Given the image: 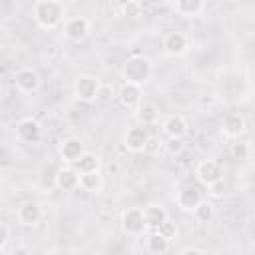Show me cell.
<instances>
[{"label":"cell","instance_id":"22","mask_svg":"<svg viewBox=\"0 0 255 255\" xmlns=\"http://www.w3.org/2000/svg\"><path fill=\"white\" fill-rule=\"evenodd\" d=\"M173 8L181 16H197L203 10V2L201 0H177Z\"/></svg>","mask_w":255,"mask_h":255},{"label":"cell","instance_id":"11","mask_svg":"<svg viewBox=\"0 0 255 255\" xmlns=\"http://www.w3.org/2000/svg\"><path fill=\"white\" fill-rule=\"evenodd\" d=\"M149 137L151 135L147 133V129L141 128V126H137V128H129L128 129V133L124 137V143H126V147L129 151H143L145 145H147V141H149Z\"/></svg>","mask_w":255,"mask_h":255},{"label":"cell","instance_id":"7","mask_svg":"<svg viewBox=\"0 0 255 255\" xmlns=\"http://www.w3.org/2000/svg\"><path fill=\"white\" fill-rule=\"evenodd\" d=\"M88 32H90V22L82 16H74V18L66 20V24H64V36L72 42L84 40L88 36Z\"/></svg>","mask_w":255,"mask_h":255},{"label":"cell","instance_id":"8","mask_svg":"<svg viewBox=\"0 0 255 255\" xmlns=\"http://www.w3.org/2000/svg\"><path fill=\"white\" fill-rule=\"evenodd\" d=\"M14 82H16V88L20 92H24V94H32V92H36L40 88V76L32 68L18 70L16 76H14Z\"/></svg>","mask_w":255,"mask_h":255},{"label":"cell","instance_id":"5","mask_svg":"<svg viewBox=\"0 0 255 255\" xmlns=\"http://www.w3.org/2000/svg\"><path fill=\"white\" fill-rule=\"evenodd\" d=\"M100 80L94 78V76H88V74H82L76 78L74 82V94L78 96V100L82 102H92L96 100L98 96V90H100Z\"/></svg>","mask_w":255,"mask_h":255},{"label":"cell","instance_id":"28","mask_svg":"<svg viewBox=\"0 0 255 255\" xmlns=\"http://www.w3.org/2000/svg\"><path fill=\"white\" fill-rule=\"evenodd\" d=\"M114 98V86L112 84H100V90H98V96H96V102H102V104H106V102H110Z\"/></svg>","mask_w":255,"mask_h":255},{"label":"cell","instance_id":"32","mask_svg":"<svg viewBox=\"0 0 255 255\" xmlns=\"http://www.w3.org/2000/svg\"><path fill=\"white\" fill-rule=\"evenodd\" d=\"M209 193H211L213 197H221V195L225 193V181H217V183H213V185L209 187Z\"/></svg>","mask_w":255,"mask_h":255},{"label":"cell","instance_id":"24","mask_svg":"<svg viewBox=\"0 0 255 255\" xmlns=\"http://www.w3.org/2000/svg\"><path fill=\"white\" fill-rule=\"evenodd\" d=\"M213 205L209 203V201H201L195 209H193V215H195V219L199 221V223H209L211 219H213Z\"/></svg>","mask_w":255,"mask_h":255},{"label":"cell","instance_id":"10","mask_svg":"<svg viewBox=\"0 0 255 255\" xmlns=\"http://www.w3.org/2000/svg\"><path fill=\"white\" fill-rule=\"evenodd\" d=\"M16 217H18V221H20L22 225L32 227V225L40 223V219H42V207H40V203H36V201H24V203L18 207Z\"/></svg>","mask_w":255,"mask_h":255},{"label":"cell","instance_id":"17","mask_svg":"<svg viewBox=\"0 0 255 255\" xmlns=\"http://www.w3.org/2000/svg\"><path fill=\"white\" fill-rule=\"evenodd\" d=\"M56 187L62 191H72L76 187H80V173L72 167H64L56 173Z\"/></svg>","mask_w":255,"mask_h":255},{"label":"cell","instance_id":"19","mask_svg":"<svg viewBox=\"0 0 255 255\" xmlns=\"http://www.w3.org/2000/svg\"><path fill=\"white\" fill-rule=\"evenodd\" d=\"M157 116H159V110H157L155 104L143 102V104L137 106L135 118H137V122H139L141 126H151V124H155V122H157Z\"/></svg>","mask_w":255,"mask_h":255},{"label":"cell","instance_id":"6","mask_svg":"<svg viewBox=\"0 0 255 255\" xmlns=\"http://www.w3.org/2000/svg\"><path fill=\"white\" fill-rule=\"evenodd\" d=\"M16 129V137L22 141V143H38L40 141V135H42V128L36 120L32 118H22L16 122L14 126Z\"/></svg>","mask_w":255,"mask_h":255},{"label":"cell","instance_id":"33","mask_svg":"<svg viewBox=\"0 0 255 255\" xmlns=\"http://www.w3.org/2000/svg\"><path fill=\"white\" fill-rule=\"evenodd\" d=\"M10 255H32V251H30L26 245H16V247L10 251Z\"/></svg>","mask_w":255,"mask_h":255},{"label":"cell","instance_id":"3","mask_svg":"<svg viewBox=\"0 0 255 255\" xmlns=\"http://www.w3.org/2000/svg\"><path fill=\"white\" fill-rule=\"evenodd\" d=\"M122 229L131 235V237H137L141 235L145 229H147V223H145V215H143V209L139 207H129L122 213Z\"/></svg>","mask_w":255,"mask_h":255},{"label":"cell","instance_id":"30","mask_svg":"<svg viewBox=\"0 0 255 255\" xmlns=\"http://www.w3.org/2000/svg\"><path fill=\"white\" fill-rule=\"evenodd\" d=\"M159 147H161V141H159L157 137H153V135H151L143 151H145V153H149V155H153V153H157V151H159Z\"/></svg>","mask_w":255,"mask_h":255},{"label":"cell","instance_id":"14","mask_svg":"<svg viewBox=\"0 0 255 255\" xmlns=\"http://www.w3.org/2000/svg\"><path fill=\"white\" fill-rule=\"evenodd\" d=\"M163 131L169 139H181L187 131V120L181 114H171L163 122Z\"/></svg>","mask_w":255,"mask_h":255},{"label":"cell","instance_id":"16","mask_svg":"<svg viewBox=\"0 0 255 255\" xmlns=\"http://www.w3.org/2000/svg\"><path fill=\"white\" fill-rule=\"evenodd\" d=\"M84 153H86V151H84V143H82V139H78V137H68V139H64V143L60 145V155H62V159H64L66 163H76Z\"/></svg>","mask_w":255,"mask_h":255},{"label":"cell","instance_id":"29","mask_svg":"<svg viewBox=\"0 0 255 255\" xmlns=\"http://www.w3.org/2000/svg\"><path fill=\"white\" fill-rule=\"evenodd\" d=\"M165 149H167L171 155H177V153L183 151V141H181V139H167Z\"/></svg>","mask_w":255,"mask_h":255},{"label":"cell","instance_id":"20","mask_svg":"<svg viewBox=\"0 0 255 255\" xmlns=\"http://www.w3.org/2000/svg\"><path fill=\"white\" fill-rule=\"evenodd\" d=\"M74 169L78 173H92V171H100V157L86 151L76 163H74Z\"/></svg>","mask_w":255,"mask_h":255},{"label":"cell","instance_id":"15","mask_svg":"<svg viewBox=\"0 0 255 255\" xmlns=\"http://www.w3.org/2000/svg\"><path fill=\"white\" fill-rule=\"evenodd\" d=\"M175 201H177V205H179L183 211H193L203 199H201V193H199L197 187H193V185H185V187H181V189L177 191Z\"/></svg>","mask_w":255,"mask_h":255},{"label":"cell","instance_id":"9","mask_svg":"<svg viewBox=\"0 0 255 255\" xmlns=\"http://www.w3.org/2000/svg\"><path fill=\"white\" fill-rule=\"evenodd\" d=\"M161 46H163L165 54H169V56H181V54L187 52L189 42H187V36L181 34V32H167L163 36Z\"/></svg>","mask_w":255,"mask_h":255},{"label":"cell","instance_id":"23","mask_svg":"<svg viewBox=\"0 0 255 255\" xmlns=\"http://www.w3.org/2000/svg\"><path fill=\"white\" fill-rule=\"evenodd\" d=\"M167 247H169V241H167L165 237H161L159 233L153 231V233L147 237V249H149L151 253H165Z\"/></svg>","mask_w":255,"mask_h":255},{"label":"cell","instance_id":"4","mask_svg":"<svg viewBox=\"0 0 255 255\" xmlns=\"http://www.w3.org/2000/svg\"><path fill=\"white\" fill-rule=\"evenodd\" d=\"M195 175H197V179H199L203 185L211 187L213 183L223 181V167H221L215 159H203V161L197 163Z\"/></svg>","mask_w":255,"mask_h":255},{"label":"cell","instance_id":"25","mask_svg":"<svg viewBox=\"0 0 255 255\" xmlns=\"http://www.w3.org/2000/svg\"><path fill=\"white\" fill-rule=\"evenodd\" d=\"M120 10H122V16H128V18H137V16H141V2H135V0H128V2H124L122 6H120Z\"/></svg>","mask_w":255,"mask_h":255},{"label":"cell","instance_id":"12","mask_svg":"<svg viewBox=\"0 0 255 255\" xmlns=\"http://www.w3.org/2000/svg\"><path fill=\"white\" fill-rule=\"evenodd\" d=\"M245 118L241 114H227L221 122V131L225 137L229 139H237L243 131H245Z\"/></svg>","mask_w":255,"mask_h":255},{"label":"cell","instance_id":"26","mask_svg":"<svg viewBox=\"0 0 255 255\" xmlns=\"http://www.w3.org/2000/svg\"><path fill=\"white\" fill-rule=\"evenodd\" d=\"M155 233H159L161 237H165L167 241H171V239L177 235V227H175V223H173V221H169V219H167V221H163V223L155 229Z\"/></svg>","mask_w":255,"mask_h":255},{"label":"cell","instance_id":"2","mask_svg":"<svg viewBox=\"0 0 255 255\" xmlns=\"http://www.w3.org/2000/svg\"><path fill=\"white\" fill-rule=\"evenodd\" d=\"M124 82L128 84H135V86H143L149 76H151V62L145 56H131L126 60L124 70H122Z\"/></svg>","mask_w":255,"mask_h":255},{"label":"cell","instance_id":"13","mask_svg":"<svg viewBox=\"0 0 255 255\" xmlns=\"http://www.w3.org/2000/svg\"><path fill=\"white\" fill-rule=\"evenodd\" d=\"M118 100L126 108H137L141 104V86L124 82L118 90Z\"/></svg>","mask_w":255,"mask_h":255},{"label":"cell","instance_id":"1","mask_svg":"<svg viewBox=\"0 0 255 255\" xmlns=\"http://www.w3.org/2000/svg\"><path fill=\"white\" fill-rule=\"evenodd\" d=\"M64 16H66V6L58 0H38L34 4V20L44 30L58 28Z\"/></svg>","mask_w":255,"mask_h":255},{"label":"cell","instance_id":"27","mask_svg":"<svg viewBox=\"0 0 255 255\" xmlns=\"http://www.w3.org/2000/svg\"><path fill=\"white\" fill-rule=\"evenodd\" d=\"M231 155H233V159H239V161L247 159L249 157V145L245 141H235L231 145Z\"/></svg>","mask_w":255,"mask_h":255},{"label":"cell","instance_id":"31","mask_svg":"<svg viewBox=\"0 0 255 255\" xmlns=\"http://www.w3.org/2000/svg\"><path fill=\"white\" fill-rule=\"evenodd\" d=\"M8 237H10V229H8V223H2V225H0V249H6Z\"/></svg>","mask_w":255,"mask_h":255},{"label":"cell","instance_id":"18","mask_svg":"<svg viewBox=\"0 0 255 255\" xmlns=\"http://www.w3.org/2000/svg\"><path fill=\"white\" fill-rule=\"evenodd\" d=\"M143 215H145V223H147V229H157L163 221H167V211L163 205L159 203H149L147 207H143Z\"/></svg>","mask_w":255,"mask_h":255},{"label":"cell","instance_id":"34","mask_svg":"<svg viewBox=\"0 0 255 255\" xmlns=\"http://www.w3.org/2000/svg\"><path fill=\"white\" fill-rule=\"evenodd\" d=\"M179 255H203V251L197 249V247H183V249L179 251Z\"/></svg>","mask_w":255,"mask_h":255},{"label":"cell","instance_id":"21","mask_svg":"<svg viewBox=\"0 0 255 255\" xmlns=\"http://www.w3.org/2000/svg\"><path fill=\"white\" fill-rule=\"evenodd\" d=\"M104 185V179L100 175V171H92V173H80V187L84 191L90 193H98Z\"/></svg>","mask_w":255,"mask_h":255}]
</instances>
